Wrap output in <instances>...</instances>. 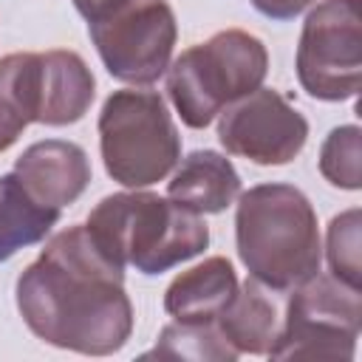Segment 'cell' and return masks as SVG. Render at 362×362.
<instances>
[{"label":"cell","mask_w":362,"mask_h":362,"mask_svg":"<svg viewBox=\"0 0 362 362\" xmlns=\"http://www.w3.org/2000/svg\"><path fill=\"white\" fill-rule=\"evenodd\" d=\"M14 294L23 322L54 348L107 356L130 339L124 269L90 240L85 223L54 235L23 269Z\"/></svg>","instance_id":"cell-1"},{"label":"cell","mask_w":362,"mask_h":362,"mask_svg":"<svg viewBox=\"0 0 362 362\" xmlns=\"http://www.w3.org/2000/svg\"><path fill=\"white\" fill-rule=\"evenodd\" d=\"M238 257L249 277L272 291H291L320 272L317 212L291 184H257L238 198Z\"/></svg>","instance_id":"cell-2"},{"label":"cell","mask_w":362,"mask_h":362,"mask_svg":"<svg viewBox=\"0 0 362 362\" xmlns=\"http://www.w3.org/2000/svg\"><path fill=\"white\" fill-rule=\"evenodd\" d=\"M85 229L116 266L139 274L170 272L209 246V226L201 215L141 189L102 198Z\"/></svg>","instance_id":"cell-3"},{"label":"cell","mask_w":362,"mask_h":362,"mask_svg":"<svg viewBox=\"0 0 362 362\" xmlns=\"http://www.w3.org/2000/svg\"><path fill=\"white\" fill-rule=\"evenodd\" d=\"M269 71L266 45L240 28L187 48L167 74V93L187 127H206L223 107L257 90Z\"/></svg>","instance_id":"cell-4"},{"label":"cell","mask_w":362,"mask_h":362,"mask_svg":"<svg viewBox=\"0 0 362 362\" xmlns=\"http://www.w3.org/2000/svg\"><path fill=\"white\" fill-rule=\"evenodd\" d=\"M99 147L113 181L141 189L164 181L181 158V136L156 90H113L99 113Z\"/></svg>","instance_id":"cell-5"},{"label":"cell","mask_w":362,"mask_h":362,"mask_svg":"<svg viewBox=\"0 0 362 362\" xmlns=\"http://www.w3.org/2000/svg\"><path fill=\"white\" fill-rule=\"evenodd\" d=\"M283 328L277 331L272 359H354L362 300L359 288L331 274H314L291 288Z\"/></svg>","instance_id":"cell-6"},{"label":"cell","mask_w":362,"mask_h":362,"mask_svg":"<svg viewBox=\"0 0 362 362\" xmlns=\"http://www.w3.org/2000/svg\"><path fill=\"white\" fill-rule=\"evenodd\" d=\"M297 79L322 102H345L362 82L359 0H322L308 11L297 45Z\"/></svg>","instance_id":"cell-7"},{"label":"cell","mask_w":362,"mask_h":362,"mask_svg":"<svg viewBox=\"0 0 362 362\" xmlns=\"http://www.w3.org/2000/svg\"><path fill=\"white\" fill-rule=\"evenodd\" d=\"M88 34L110 76L130 85H153L170 68L178 25L167 0H127L88 23Z\"/></svg>","instance_id":"cell-8"},{"label":"cell","mask_w":362,"mask_h":362,"mask_svg":"<svg viewBox=\"0 0 362 362\" xmlns=\"http://www.w3.org/2000/svg\"><path fill=\"white\" fill-rule=\"evenodd\" d=\"M308 139L305 116L274 88H257L221 110L218 141L252 164L280 167L300 156Z\"/></svg>","instance_id":"cell-9"},{"label":"cell","mask_w":362,"mask_h":362,"mask_svg":"<svg viewBox=\"0 0 362 362\" xmlns=\"http://www.w3.org/2000/svg\"><path fill=\"white\" fill-rule=\"evenodd\" d=\"M11 173L31 198L54 209L74 204L90 184L88 153L79 144L62 139H45L25 147Z\"/></svg>","instance_id":"cell-10"},{"label":"cell","mask_w":362,"mask_h":362,"mask_svg":"<svg viewBox=\"0 0 362 362\" xmlns=\"http://www.w3.org/2000/svg\"><path fill=\"white\" fill-rule=\"evenodd\" d=\"M93 93V74L76 51L54 48L40 54V124L65 127L79 122L88 113Z\"/></svg>","instance_id":"cell-11"},{"label":"cell","mask_w":362,"mask_h":362,"mask_svg":"<svg viewBox=\"0 0 362 362\" xmlns=\"http://www.w3.org/2000/svg\"><path fill=\"white\" fill-rule=\"evenodd\" d=\"M240 195V175L232 161L215 150H195L175 164L167 181V198L195 215L223 212Z\"/></svg>","instance_id":"cell-12"},{"label":"cell","mask_w":362,"mask_h":362,"mask_svg":"<svg viewBox=\"0 0 362 362\" xmlns=\"http://www.w3.org/2000/svg\"><path fill=\"white\" fill-rule=\"evenodd\" d=\"M238 291V274L221 255L181 272L164 291V311L175 322H215Z\"/></svg>","instance_id":"cell-13"},{"label":"cell","mask_w":362,"mask_h":362,"mask_svg":"<svg viewBox=\"0 0 362 362\" xmlns=\"http://www.w3.org/2000/svg\"><path fill=\"white\" fill-rule=\"evenodd\" d=\"M221 337L238 351V354H269L274 337H277V308L269 300V294L260 288L257 280H246L238 286L235 297L226 303V308L215 317Z\"/></svg>","instance_id":"cell-14"},{"label":"cell","mask_w":362,"mask_h":362,"mask_svg":"<svg viewBox=\"0 0 362 362\" xmlns=\"http://www.w3.org/2000/svg\"><path fill=\"white\" fill-rule=\"evenodd\" d=\"M40 113V54L0 59V153L8 150Z\"/></svg>","instance_id":"cell-15"},{"label":"cell","mask_w":362,"mask_h":362,"mask_svg":"<svg viewBox=\"0 0 362 362\" xmlns=\"http://www.w3.org/2000/svg\"><path fill=\"white\" fill-rule=\"evenodd\" d=\"M62 209L45 206L28 195L14 173L0 178V263L14 257L20 249L45 240L59 221Z\"/></svg>","instance_id":"cell-16"},{"label":"cell","mask_w":362,"mask_h":362,"mask_svg":"<svg viewBox=\"0 0 362 362\" xmlns=\"http://www.w3.org/2000/svg\"><path fill=\"white\" fill-rule=\"evenodd\" d=\"M144 356L158 359H195V362H232L238 351L221 337L212 322H173L158 334V342Z\"/></svg>","instance_id":"cell-17"},{"label":"cell","mask_w":362,"mask_h":362,"mask_svg":"<svg viewBox=\"0 0 362 362\" xmlns=\"http://www.w3.org/2000/svg\"><path fill=\"white\" fill-rule=\"evenodd\" d=\"M359 141H362V130L356 124H339L325 136V141L320 147V173L328 184H334L339 189L362 187Z\"/></svg>","instance_id":"cell-18"},{"label":"cell","mask_w":362,"mask_h":362,"mask_svg":"<svg viewBox=\"0 0 362 362\" xmlns=\"http://www.w3.org/2000/svg\"><path fill=\"white\" fill-rule=\"evenodd\" d=\"M359 229H362V212L345 209L331 218L328 223V266L331 277L342 280L351 288H359L362 266H359Z\"/></svg>","instance_id":"cell-19"},{"label":"cell","mask_w":362,"mask_h":362,"mask_svg":"<svg viewBox=\"0 0 362 362\" xmlns=\"http://www.w3.org/2000/svg\"><path fill=\"white\" fill-rule=\"evenodd\" d=\"M263 17L269 20H294L303 14L314 0H249Z\"/></svg>","instance_id":"cell-20"},{"label":"cell","mask_w":362,"mask_h":362,"mask_svg":"<svg viewBox=\"0 0 362 362\" xmlns=\"http://www.w3.org/2000/svg\"><path fill=\"white\" fill-rule=\"evenodd\" d=\"M127 0H74V6H76V11L88 20V23H93V20H99V17H105V14H110L113 8H119V6H124Z\"/></svg>","instance_id":"cell-21"}]
</instances>
